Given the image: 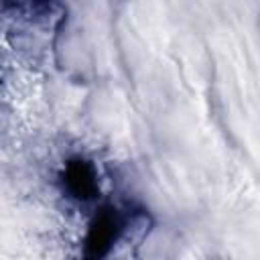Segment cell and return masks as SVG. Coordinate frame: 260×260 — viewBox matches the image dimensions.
<instances>
[{
  "label": "cell",
  "mask_w": 260,
  "mask_h": 260,
  "mask_svg": "<svg viewBox=\"0 0 260 260\" xmlns=\"http://www.w3.org/2000/svg\"><path fill=\"white\" fill-rule=\"evenodd\" d=\"M120 234V221L118 215L110 209H104L93 223L89 225L87 232V240H85V248L91 256H102L110 250V246L114 244V240Z\"/></svg>",
  "instance_id": "obj_1"
},
{
  "label": "cell",
  "mask_w": 260,
  "mask_h": 260,
  "mask_svg": "<svg viewBox=\"0 0 260 260\" xmlns=\"http://www.w3.org/2000/svg\"><path fill=\"white\" fill-rule=\"evenodd\" d=\"M63 183H65L67 191L71 193V197H75V199H91L98 191V181H95L93 169L89 162H85L81 158L67 162L65 173H63Z\"/></svg>",
  "instance_id": "obj_2"
}]
</instances>
